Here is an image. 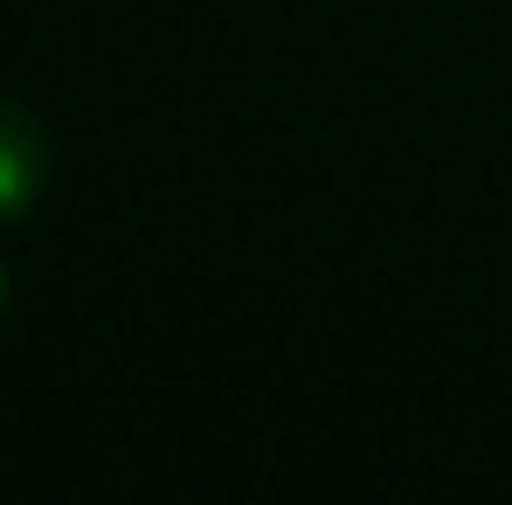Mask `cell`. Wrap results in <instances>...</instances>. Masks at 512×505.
<instances>
[{"instance_id":"obj_1","label":"cell","mask_w":512,"mask_h":505,"mask_svg":"<svg viewBox=\"0 0 512 505\" xmlns=\"http://www.w3.org/2000/svg\"><path fill=\"white\" fill-rule=\"evenodd\" d=\"M49 160H56L49 125L28 104H0V222L35 208V194L49 187Z\"/></svg>"},{"instance_id":"obj_2","label":"cell","mask_w":512,"mask_h":505,"mask_svg":"<svg viewBox=\"0 0 512 505\" xmlns=\"http://www.w3.org/2000/svg\"><path fill=\"white\" fill-rule=\"evenodd\" d=\"M0 312H7V270H0Z\"/></svg>"}]
</instances>
